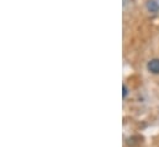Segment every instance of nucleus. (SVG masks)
Instances as JSON below:
<instances>
[{
    "instance_id": "7ed1b4c3",
    "label": "nucleus",
    "mask_w": 159,
    "mask_h": 147,
    "mask_svg": "<svg viewBox=\"0 0 159 147\" xmlns=\"http://www.w3.org/2000/svg\"><path fill=\"white\" fill-rule=\"evenodd\" d=\"M127 95V87L126 85H123V98Z\"/></svg>"
},
{
    "instance_id": "f257e3e1",
    "label": "nucleus",
    "mask_w": 159,
    "mask_h": 147,
    "mask_svg": "<svg viewBox=\"0 0 159 147\" xmlns=\"http://www.w3.org/2000/svg\"><path fill=\"white\" fill-rule=\"evenodd\" d=\"M147 68H148V71L152 72V73L159 74V59L158 58H154V59L149 61L148 64H147Z\"/></svg>"
},
{
    "instance_id": "f03ea898",
    "label": "nucleus",
    "mask_w": 159,
    "mask_h": 147,
    "mask_svg": "<svg viewBox=\"0 0 159 147\" xmlns=\"http://www.w3.org/2000/svg\"><path fill=\"white\" fill-rule=\"evenodd\" d=\"M147 7L151 10V11H157L159 9L158 4L156 2V1H148V4H147Z\"/></svg>"
}]
</instances>
